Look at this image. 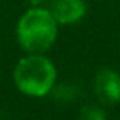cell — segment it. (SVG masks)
<instances>
[{"label":"cell","mask_w":120,"mask_h":120,"mask_svg":"<svg viewBox=\"0 0 120 120\" xmlns=\"http://www.w3.org/2000/svg\"><path fill=\"white\" fill-rule=\"evenodd\" d=\"M48 10L58 25H71L84 17L86 5L82 0H49Z\"/></svg>","instance_id":"4"},{"label":"cell","mask_w":120,"mask_h":120,"mask_svg":"<svg viewBox=\"0 0 120 120\" xmlns=\"http://www.w3.org/2000/svg\"><path fill=\"white\" fill-rule=\"evenodd\" d=\"M94 94L104 105H113L120 100V74L113 69H100L94 77Z\"/></svg>","instance_id":"3"},{"label":"cell","mask_w":120,"mask_h":120,"mask_svg":"<svg viewBox=\"0 0 120 120\" xmlns=\"http://www.w3.org/2000/svg\"><path fill=\"white\" fill-rule=\"evenodd\" d=\"M105 113L99 110L97 107H86L84 110V120H104Z\"/></svg>","instance_id":"5"},{"label":"cell","mask_w":120,"mask_h":120,"mask_svg":"<svg viewBox=\"0 0 120 120\" xmlns=\"http://www.w3.org/2000/svg\"><path fill=\"white\" fill-rule=\"evenodd\" d=\"M17 38L28 54H45L58 38V22L48 8L33 7L22 15Z\"/></svg>","instance_id":"1"},{"label":"cell","mask_w":120,"mask_h":120,"mask_svg":"<svg viewBox=\"0 0 120 120\" xmlns=\"http://www.w3.org/2000/svg\"><path fill=\"white\" fill-rule=\"evenodd\" d=\"M13 81L25 95L43 97L56 82V68L45 54H28L15 66Z\"/></svg>","instance_id":"2"}]
</instances>
